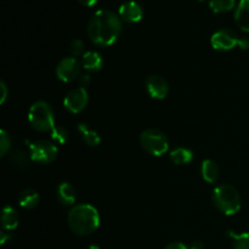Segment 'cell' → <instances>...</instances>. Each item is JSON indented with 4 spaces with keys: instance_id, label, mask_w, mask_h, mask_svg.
<instances>
[{
    "instance_id": "obj_29",
    "label": "cell",
    "mask_w": 249,
    "mask_h": 249,
    "mask_svg": "<svg viewBox=\"0 0 249 249\" xmlns=\"http://www.w3.org/2000/svg\"><path fill=\"white\" fill-rule=\"evenodd\" d=\"M78 1H79L82 5H84V6L91 7V6H94L95 4H97V1H99V0H78Z\"/></svg>"
},
{
    "instance_id": "obj_22",
    "label": "cell",
    "mask_w": 249,
    "mask_h": 249,
    "mask_svg": "<svg viewBox=\"0 0 249 249\" xmlns=\"http://www.w3.org/2000/svg\"><path fill=\"white\" fill-rule=\"evenodd\" d=\"M228 235L232 240L233 249H249V232L235 233L229 231Z\"/></svg>"
},
{
    "instance_id": "obj_12",
    "label": "cell",
    "mask_w": 249,
    "mask_h": 249,
    "mask_svg": "<svg viewBox=\"0 0 249 249\" xmlns=\"http://www.w3.org/2000/svg\"><path fill=\"white\" fill-rule=\"evenodd\" d=\"M57 199L63 206H73L77 201V191L74 186L67 181L61 182L57 186Z\"/></svg>"
},
{
    "instance_id": "obj_8",
    "label": "cell",
    "mask_w": 249,
    "mask_h": 249,
    "mask_svg": "<svg viewBox=\"0 0 249 249\" xmlns=\"http://www.w3.org/2000/svg\"><path fill=\"white\" fill-rule=\"evenodd\" d=\"M241 38L232 31L229 28H223L216 31L212 36L211 44L213 49L219 51H230L236 46H240Z\"/></svg>"
},
{
    "instance_id": "obj_19",
    "label": "cell",
    "mask_w": 249,
    "mask_h": 249,
    "mask_svg": "<svg viewBox=\"0 0 249 249\" xmlns=\"http://www.w3.org/2000/svg\"><path fill=\"white\" fill-rule=\"evenodd\" d=\"M169 157L170 160H172L174 164L184 165L194 160V152H192V150H190V148L178 147L170 152Z\"/></svg>"
},
{
    "instance_id": "obj_31",
    "label": "cell",
    "mask_w": 249,
    "mask_h": 249,
    "mask_svg": "<svg viewBox=\"0 0 249 249\" xmlns=\"http://www.w3.org/2000/svg\"><path fill=\"white\" fill-rule=\"evenodd\" d=\"M0 236H1V238H0V243H1V245H4V243L6 242L7 238H10V236L6 235L5 231H1V232H0Z\"/></svg>"
},
{
    "instance_id": "obj_7",
    "label": "cell",
    "mask_w": 249,
    "mask_h": 249,
    "mask_svg": "<svg viewBox=\"0 0 249 249\" xmlns=\"http://www.w3.org/2000/svg\"><path fill=\"white\" fill-rule=\"evenodd\" d=\"M80 66L82 63L78 61L77 57H73V56L63 57L56 66V77L63 83L73 82L79 77Z\"/></svg>"
},
{
    "instance_id": "obj_6",
    "label": "cell",
    "mask_w": 249,
    "mask_h": 249,
    "mask_svg": "<svg viewBox=\"0 0 249 249\" xmlns=\"http://www.w3.org/2000/svg\"><path fill=\"white\" fill-rule=\"evenodd\" d=\"M57 146L48 140H38L29 143V156L32 162L49 164L57 158Z\"/></svg>"
},
{
    "instance_id": "obj_15",
    "label": "cell",
    "mask_w": 249,
    "mask_h": 249,
    "mask_svg": "<svg viewBox=\"0 0 249 249\" xmlns=\"http://www.w3.org/2000/svg\"><path fill=\"white\" fill-rule=\"evenodd\" d=\"M19 216L16 209L11 206H5L1 213V225L6 231L15 230L18 226Z\"/></svg>"
},
{
    "instance_id": "obj_1",
    "label": "cell",
    "mask_w": 249,
    "mask_h": 249,
    "mask_svg": "<svg viewBox=\"0 0 249 249\" xmlns=\"http://www.w3.org/2000/svg\"><path fill=\"white\" fill-rule=\"evenodd\" d=\"M122 19L111 10H99L88 22V36L97 46H111L122 33Z\"/></svg>"
},
{
    "instance_id": "obj_14",
    "label": "cell",
    "mask_w": 249,
    "mask_h": 249,
    "mask_svg": "<svg viewBox=\"0 0 249 249\" xmlns=\"http://www.w3.org/2000/svg\"><path fill=\"white\" fill-rule=\"evenodd\" d=\"M82 67L89 72H97L104 66V60L101 55L96 51H87L82 56Z\"/></svg>"
},
{
    "instance_id": "obj_21",
    "label": "cell",
    "mask_w": 249,
    "mask_h": 249,
    "mask_svg": "<svg viewBox=\"0 0 249 249\" xmlns=\"http://www.w3.org/2000/svg\"><path fill=\"white\" fill-rule=\"evenodd\" d=\"M236 6V0H211L209 7L214 14H223L229 12Z\"/></svg>"
},
{
    "instance_id": "obj_4",
    "label": "cell",
    "mask_w": 249,
    "mask_h": 249,
    "mask_svg": "<svg viewBox=\"0 0 249 249\" xmlns=\"http://www.w3.org/2000/svg\"><path fill=\"white\" fill-rule=\"evenodd\" d=\"M28 121L32 128L36 131H51L55 128V113L50 104L45 101H36L28 112Z\"/></svg>"
},
{
    "instance_id": "obj_9",
    "label": "cell",
    "mask_w": 249,
    "mask_h": 249,
    "mask_svg": "<svg viewBox=\"0 0 249 249\" xmlns=\"http://www.w3.org/2000/svg\"><path fill=\"white\" fill-rule=\"evenodd\" d=\"M89 102V94L83 87L72 89L63 99V106L71 113H80Z\"/></svg>"
},
{
    "instance_id": "obj_17",
    "label": "cell",
    "mask_w": 249,
    "mask_h": 249,
    "mask_svg": "<svg viewBox=\"0 0 249 249\" xmlns=\"http://www.w3.org/2000/svg\"><path fill=\"white\" fill-rule=\"evenodd\" d=\"M201 174L204 181L213 184L219 179V167L214 160H206L202 162Z\"/></svg>"
},
{
    "instance_id": "obj_25",
    "label": "cell",
    "mask_w": 249,
    "mask_h": 249,
    "mask_svg": "<svg viewBox=\"0 0 249 249\" xmlns=\"http://www.w3.org/2000/svg\"><path fill=\"white\" fill-rule=\"evenodd\" d=\"M70 51H71V55L73 57H77V56H80L83 53H84V43H83L80 39H75L71 43L70 46ZM84 55V53H83Z\"/></svg>"
},
{
    "instance_id": "obj_13",
    "label": "cell",
    "mask_w": 249,
    "mask_h": 249,
    "mask_svg": "<svg viewBox=\"0 0 249 249\" xmlns=\"http://www.w3.org/2000/svg\"><path fill=\"white\" fill-rule=\"evenodd\" d=\"M235 22L241 31L249 33V0H241L235 11Z\"/></svg>"
},
{
    "instance_id": "obj_20",
    "label": "cell",
    "mask_w": 249,
    "mask_h": 249,
    "mask_svg": "<svg viewBox=\"0 0 249 249\" xmlns=\"http://www.w3.org/2000/svg\"><path fill=\"white\" fill-rule=\"evenodd\" d=\"M29 160H32L31 156H28L22 150H16L10 155V162H11L12 165L16 167L17 169H27V168L29 167Z\"/></svg>"
},
{
    "instance_id": "obj_32",
    "label": "cell",
    "mask_w": 249,
    "mask_h": 249,
    "mask_svg": "<svg viewBox=\"0 0 249 249\" xmlns=\"http://www.w3.org/2000/svg\"><path fill=\"white\" fill-rule=\"evenodd\" d=\"M88 249H99V247H97V246H95V245H92V246H90V247Z\"/></svg>"
},
{
    "instance_id": "obj_10",
    "label": "cell",
    "mask_w": 249,
    "mask_h": 249,
    "mask_svg": "<svg viewBox=\"0 0 249 249\" xmlns=\"http://www.w3.org/2000/svg\"><path fill=\"white\" fill-rule=\"evenodd\" d=\"M146 90L152 99L163 100L168 96L169 84L160 75H150L146 80Z\"/></svg>"
},
{
    "instance_id": "obj_5",
    "label": "cell",
    "mask_w": 249,
    "mask_h": 249,
    "mask_svg": "<svg viewBox=\"0 0 249 249\" xmlns=\"http://www.w3.org/2000/svg\"><path fill=\"white\" fill-rule=\"evenodd\" d=\"M140 145L150 155L160 157L168 152L169 140L167 135L158 129H146L140 135Z\"/></svg>"
},
{
    "instance_id": "obj_18",
    "label": "cell",
    "mask_w": 249,
    "mask_h": 249,
    "mask_svg": "<svg viewBox=\"0 0 249 249\" xmlns=\"http://www.w3.org/2000/svg\"><path fill=\"white\" fill-rule=\"evenodd\" d=\"M78 130L82 134L84 142L88 146H90V147H96V146H99L101 143V136L99 135V133H96L94 129H91L87 124L80 123L78 125Z\"/></svg>"
},
{
    "instance_id": "obj_26",
    "label": "cell",
    "mask_w": 249,
    "mask_h": 249,
    "mask_svg": "<svg viewBox=\"0 0 249 249\" xmlns=\"http://www.w3.org/2000/svg\"><path fill=\"white\" fill-rule=\"evenodd\" d=\"M0 89H1V99H0V104H4L7 99V87L6 84H5L4 80L0 83Z\"/></svg>"
},
{
    "instance_id": "obj_28",
    "label": "cell",
    "mask_w": 249,
    "mask_h": 249,
    "mask_svg": "<svg viewBox=\"0 0 249 249\" xmlns=\"http://www.w3.org/2000/svg\"><path fill=\"white\" fill-rule=\"evenodd\" d=\"M79 82H80V84H82V87L85 88L90 83V75H88V74L82 75V77H79Z\"/></svg>"
},
{
    "instance_id": "obj_16",
    "label": "cell",
    "mask_w": 249,
    "mask_h": 249,
    "mask_svg": "<svg viewBox=\"0 0 249 249\" xmlns=\"http://www.w3.org/2000/svg\"><path fill=\"white\" fill-rule=\"evenodd\" d=\"M40 197L34 189H26L21 192L18 197L19 206L23 209H33L39 204Z\"/></svg>"
},
{
    "instance_id": "obj_11",
    "label": "cell",
    "mask_w": 249,
    "mask_h": 249,
    "mask_svg": "<svg viewBox=\"0 0 249 249\" xmlns=\"http://www.w3.org/2000/svg\"><path fill=\"white\" fill-rule=\"evenodd\" d=\"M118 16L121 17L122 21L126 22V23H136L142 19L143 10L139 2L130 0V1L123 2L119 6Z\"/></svg>"
},
{
    "instance_id": "obj_24",
    "label": "cell",
    "mask_w": 249,
    "mask_h": 249,
    "mask_svg": "<svg viewBox=\"0 0 249 249\" xmlns=\"http://www.w3.org/2000/svg\"><path fill=\"white\" fill-rule=\"evenodd\" d=\"M10 147H11V138L6 133V130H1L0 131V153H1V157L7 155Z\"/></svg>"
},
{
    "instance_id": "obj_27",
    "label": "cell",
    "mask_w": 249,
    "mask_h": 249,
    "mask_svg": "<svg viewBox=\"0 0 249 249\" xmlns=\"http://www.w3.org/2000/svg\"><path fill=\"white\" fill-rule=\"evenodd\" d=\"M165 249H190V247H187L182 242H172L165 247Z\"/></svg>"
},
{
    "instance_id": "obj_23",
    "label": "cell",
    "mask_w": 249,
    "mask_h": 249,
    "mask_svg": "<svg viewBox=\"0 0 249 249\" xmlns=\"http://www.w3.org/2000/svg\"><path fill=\"white\" fill-rule=\"evenodd\" d=\"M51 139H53L56 143L65 145L68 140L67 129L63 128V126H55V128L51 130Z\"/></svg>"
},
{
    "instance_id": "obj_2",
    "label": "cell",
    "mask_w": 249,
    "mask_h": 249,
    "mask_svg": "<svg viewBox=\"0 0 249 249\" xmlns=\"http://www.w3.org/2000/svg\"><path fill=\"white\" fill-rule=\"evenodd\" d=\"M68 226L73 233L87 236L95 232L100 226L99 211L89 203L73 206L68 213Z\"/></svg>"
},
{
    "instance_id": "obj_30",
    "label": "cell",
    "mask_w": 249,
    "mask_h": 249,
    "mask_svg": "<svg viewBox=\"0 0 249 249\" xmlns=\"http://www.w3.org/2000/svg\"><path fill=\"white\" fill-rule=\"evenodd\" d=\"M190 249H204V245L202 241H195L192 245L190 246Z\"/></svg>"
},
{
    "instance_id": "obj_3",
    "label": "cell",
    "mask_w": 249,
    "mask_h": 249,
    "mask_svg": "<svg viewBox=\"0 0 249 249\" xmlns=\"http://www.w3.org/2000/svg\"><path fill=\"white\" fill-rule=\"evenodd\" d=\"M213 202L218 211L225 215H233L241 209L240 194L230 184H221L214 189Z\"/></svg>"
}]
</instances>
